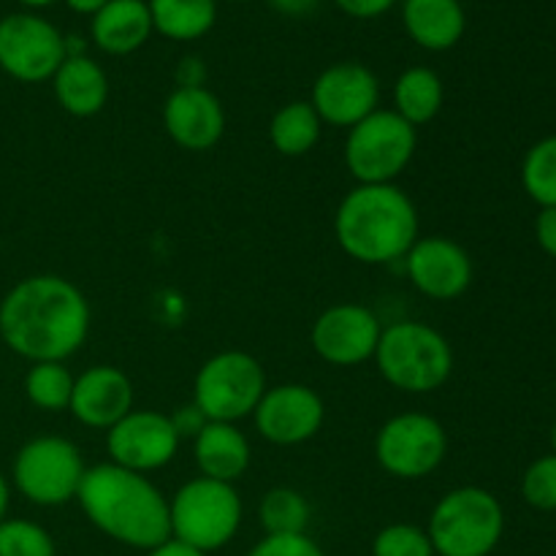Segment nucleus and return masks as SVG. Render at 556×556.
<instances>
[{
    "instance_id": "nucleus-1",
    "label": "nucleus",
    "mask_w": 556,
    "mask_h": 556,
    "mask_svg": "<svg viewBox=\"0 0 556 556\" xmlns=\"http://www.w3.org/2000/svg\"><path fill=\"white\" fill-rule=\"evenodd\" d=\"M90 334V304L71 280L33 275L0 302V337L27 362H65Z\"/></svg>"
},
{
    "instance_id": "nucleus-2",
    "label": "nucleus",
    "mask_w": 556,
    "mask_h": 556,
    "mask_svg": "<svg viewBox=\"0 0 556 556\" xmlns=\"http://www.w3.org/2000/svg\"><path fill=\"white\" fill-rule=\"evenodd\" d=\"M96 530L139 552H152L172 538L168 500L147 476L106 462L87 467L76 492Z\"/></svg>"
},
{
    "instance_id": "nucleus-3",
    "label": "nucleus",
    "mask_w": 556,
    "mask_h": 556,
    "mask_svg": "<svg viewBox=\"0 0 556 556\" xmlns=\"http://www.w3.org/2000/svg\"><path fill=\"white\" fill-rule=\"evenodd\" d=\"M334 237L358 264L405 261L418 239L416 204L394 182L358 185L337 206Z\"/></svg>"
},
{
    "instance_id": "nucleus-4",
    "label": "nucleus",
    "mask_w": 556,
    "mask_h": 556,
    "mask_svg": "<svg viewBox=\"0 0 556 556\" xmlns=\"http://www.w3.org/2000/svg\"><path fill=\"white\" fill-rule=\"evenodd\" d=\"M372 358L386 383L407 394L443 389L454 372L451 342L421 320H396L386 326Z\"/></svg>"
},
{
    "instance_id": "nucleus-5",
    "label": "nucleus",
    "mask_w": 556,
    "mask_h": 556,
    "mask_svg": "<svg viewBox=\"0 0 556 556\" xmlns=\"http://www.w3.org/2000/svg\"><path fill=\"white\" fill-rule=\"evenodd\" d=\"M427 535L434 556H489L505 535V510L489 489L459 486L434 505Z\"/></svg>"
},
{
    "instance_id": "nucleus-6",
    "label": "nucleus",
    "mask_w": 556,
    "mask_h": 556,
    "mask_svg": "<svg viewBox=\"0 0 556 556\" xmlns=\"http://www.w3.org/2000/svg\"><path fill=\"white\" fill-rule=\"evenodd\" d=\"M244 519V505L233 483L193 478L182 483L168 500L172 541L185 543L195 552H220L237 538Z\"/></svg>"
},
{
    "instance_id": "nucleus-7",
    "label": "nucleus",
    "mask_w": 556,
    "mask_h": 556,
    "mask_svg": "<svg viewBox=\"0 0 556 556\" xmlns=\"http://www.w3.org/2000/svg\"><path fill=\"white\" fill-rule=\"evenodd\" d=\"M418 134L394 109H375L348 130L345 166L358 185H389L410 166Z\"/></svg>"
},
{
    "instance_id": "nucleus-8",
    "label": "nucleus",
    "mask_w": 556,
    "mask_h": 556,
    "mask_svg": "<svg viewBox=\"0 0 556 556\" xmlns=\"http://www.w3.org/2000/svg\"><path fill=\"white\" fill-rule=\"evenodd\" d=\"M266 391L258 358L244 351H223L201 364L193 383V405L210 421L237 424L253 416Z\"/></svg>"
},
{
    "instance_id": "nucleus-9",
    "label": "nucleus",
    "mask_w": 556,
    "mask_h": 556,
    "mask_svg": "<svg viewBox=\"0 0 556 556\" xmlns=\"http://www.w3.org/2000/svg\"><path fill=\"white\" fill-rule=\"evenodd\" d=\"M85 470L81 451L71 440L36 438L16 454L14 483L33 505L58 508L76 500Z\"/></svg>"
},
{
    "instance_id": "nucleus-10",
    "label": "nucleus",
    "mask_w": 556,
    "mask_h": 556,
    "mask_svg": "<svg viewBox=\"0 0 556 556\" xmlns=\"http://www.w3.org/2000/svg\"><path fill=\"white\" fill-rule=\"evenodd\" d=\"M448 434L427 413H402L389 418L375 438V459L400 481H421L443 465Z\"/></svg>"
},
{
    "instance_id": "nucleus-11",
    "label": "nucleus",
    "mask_w": 556,
    "mask_h": 556,
    "mask_svg": "<svg viewBox=\"0 0 556 556\" xmlns=\"http://www.w3.org/2000/svg\"><path fill=\"white\" fill-rule=\"evenodd\" d=\"M65 60V36L41 14L16 11L0 20V68L16 81H52Z\"/></svg>"
},
{
    "instance_id": "nucleus-12",
    "label": "nucleus",
    "mask_w": 556,
    "mask_h": 556,
    "mask_svg": "<svg viewBox=\"0 0 556 556\" xmlns=\"http://www.w3.org/2000/svg\"><path fill=\"white\" fill-rule=\"evenodd\" d=\"M179 434L161 410H130L106 432L109 462L147 476L177 456Z\"/></svg>"
},
{
    "instance_id": "nucleus-13",
    "label": "nucleus",
    "mask_w": 556,
    "mask_h": 556,
    "mask_svg": "<svg viewBox=\"0 0 556 556\" xmlns=\"http://www.w3.org/2000/svg\"><path fill=\"white\" fill-rule=\"evenodd\" d=\"M383 326L364 304H334L318 315L309 331L313 351L331 367H358L375 356Z\"/></svg>"
},
{
    "instance_id": "nucleus-14",
    "label": "nucleus",
    "mask_w": 556,
    "mask_h": 556,
    "mask_svg": "<svg viewBox=\"0 0 556 556\" xmlns=\"http://www.w3.org/2000/svg\"><path fill=\"white\" fill-rule=\"evenodd\" d=\"M380 81L367 65L362 63H334L320 71L313 81L309 106L318 112L320 123L334 128H348L362 123L364 117L378 109Z\"/></svg>"
},
{
    "instance_id": "nucleus-15",
    "label": "nucleus",
    "mask_w": 556,
    "mask_h": 556,
    "mask_svg": "<svg viewBox=\"0 0 556 556\" xmlns=\"http://www.w3.org/2000/svg\"><path fill=\"white\" fill-rule=\"evenodd\" d=\"M255 429L271 445H302L320 432L326 405L318 391L304 383H282L266 389L255 407Z\"/></svg>"
},
{
    "instance_id": "nucleus-16",
    "label": "nucleus",
    "mask_w": 556,
    "mask_h": 556,
    "mask_svg": "<svg viewBox=\"0 0 556 556\" xmlns=\"http://www.w3.org/2000/svg\"><path fill=\"white\" fill-rule=\"evenodd\" d=\"M405 269L416 291L434 302L459 299L472 282V258L448 237H418L405 255Z\"/></svg>"
},
{
    "instance_id": "nucleus-17",
    "label": "nucleus",
    "mask_w": 556,
    "mask_h": 556,
    "mask_svg": "<svg viewBox=\"0 0 556 556\" xmlns=\"http://www.w3.org/2000/svg\"><path fill=\"white\" fill-rule=\"evenodd\" d=\"M163 128L182 150H212L226 134L220 98L206 87H177L163 103Z\"/></svg>"
},
{
    "instance_id": "nucleus-18",
    "label": "nucleus",
    "mask_w": 556,
    "mask_h": 556,
    "mask_svg": "<svg viewBox=\"0 0 556 556\" xmlns=\"http://www.w3.org/2000/svg\"><path fill=\"white\" fill-rule=\"evenodd\" d=\"M71 416L90 429H112L119 418L134 410V383L123 369L98 364L74 380Z\"/></svg>"
},
{
    "instance_id": "nucleus-19",
    "label": "nucleus",
    "mask_w": 556,
    "mask_h": 556,
    "mask_svg": "<svg viewBox=\"0 0 556 556\" xmlns=\"http://www.w3.org/2000/svg\"><path fill=\"white\" fill-rule=\"evenodd\" d=\"M152 16L147 0H109L90 16V38L101 52L112 58L134 54L150 41Z\"/></svg>"
},
{
    "instance_id": "nucleus-20",
    "label": "nucleus",
    "mask_w": 556,
    "mask_h": 556,
    "mask_svg": "<svg viewBox=\"0 0 556 556\" xmlns=\"http://www.w3.org/2000/svg\"><path fill=\"white\" fill-rule=\"evenodd\" d=\"M402 25L427 52H448L465 36L467 14L459 0H405Z\"/></svg>"
},
{
    "instance_id": "nucleus-21",
    "label": "nucleus",
    "mask_w": 556,
    "mask_h": 556,
    "mask_svg": "<svg viewBox=\"0 0 556 556\" xmlns=\"http://www.w3.org/2000/svg\"><path fill=\"white\" fill-rule=\"evenodd\" d=\"M193 454L201 476L223 483L239 481L253 459L244 432H239L237 424L226 421L206 424L199 438L193 440Z\"/></svg>"
},
{
    "instance_id": "nucleus-22",
    "label": "nucleus",
    "mask_w": 556,
    "mask_h": 556,
    "mask_svg": "<svg viewBox=\"0 0 556 556\" xmlns=\"http://www.w3.org/2000/svg\"><path fill=\"white\" fill-rule=\"evenodd\" d=\"M52 90L60 109L71 117H96L109 101V76L96 60L76 54L63 60L58 74L52 76Z\"/></svg>"
},
{
    "instance_id": "nucleus-23",
    "label": "nucleus",
    "mask_w": 556,
    "mask_h": 556,
    "mask_svg": "<svg viewBox=\"0 0 556 556\" xmlns=\"http://www.w3.org/2000/svg\"><path fill=\"white\" fill-rule=\"evenodd\" d=\"M152 30L168 41H199L215 27L217 0H147Z\"/></svg>"
},
{
    "instance_id": "nucleus-24",
    "label": "nucleus",
    "mask_w": 556,
    "mask_h": 556,
    "mask_svg": "<svg viewBox=\"0 0 556 556\" xmlns=\"http://www.w3.org/2000/svg\"><path fill=\"white\" fill-rule=\"evenodd\" d=\"M445 101V87L438 71L427 65H413L402 71L394 85V112L402 119L418 128V125L432 123L440 114Z\"/></svg>"
},
{
    "instance_id": "nucleus-25",
    "label": "nucleus",
    "mask_w": 556,
    "mask_h": 556,
    "mask_svg": "<svg viewBox=\"0 0 556 556\" xmlns=\"http://www.w3.org/2000/svg\"><path fill=\"white\" fill-rule=\"evenodd\" d=\"M320 123L318 112L309 106V101H291L275 112L269 123V141L280 155L302 157L320 141Z\"/></svg>"
},
{
    "instance_id": "nucleus-26",
    "label": "nucleus",
    "mask_w": 556,
    "mask_h": 556,
    "mask_svg": "<svg viewBox=\"0 0 556 556\" xmlns=\"http://www.w3.org/2000/svg\"><path fill=\"white\" fill-rule=\"evenodd\" d=\"M258 519L266 535H302L313 519V508L302 492L291 486H277L269 489L261 500Z\"/></svg>"
},
{
    "instance_id": "nucleus-27",
    "label": "nucleus",
    "mask_w": 556,
    "mask_h": 556,
    "mask_svg": "<svg viewBox=\"0 0 556 556\" xmlns=\"http://www.w3.org/2000/svg\"><path fill=\"white\" fill-rule=\"evenodd\" d=\"M74 380L76 378L63 367V362H38L27 372L25 394L30 405L43 413L68 410Z\"/></svg>"
},
{
    "instance_id": "nucleus-28",
    "label": "nucleus",
    "mask_w": 556,
    "mask_h": 556,
    "mask_svg": "<svg viewBox=\"0 0 556 556\" xmlns=\"http://www.w3.org/2000/svg\"><path fill=\"white\" fill-rule=\"evenodd\" d=\"M521 185L541 210L556 206V134L527 150L521 163Z\"/></svg>"
},
{
    "instance_id": "nucleus-29",
    "label": "nucleus",
    "mask_w": 556,
    "mask_h": 556,
    "mask_svg": "<svg viewBox=\"0 0 556 556\" xmlns=\"http://www.w3.org/2000/svg\"><path fill=\"white\" fill-rule=\"evenodd\" d=\"M52 535L27 519L0 521V556H54Z\"/></svg>"
},
{
    "instance_id": "nucleus-30",
    "label": "nucleus",
    "mask_w": 556,
    "mask_h": 556,
    "mask_svg": "<svg viewBox=\"0 0 556 556\" xmlns=\"http://www.w3.org/2000/svg\"><path fill=\"white\" fill-rule=\"evenodd\" d=\"M372 556H434L427 530L416 525H389L375 535Z\"/></svg>"
},
{
    "instance_id": "nucleus-31",
    "label": "nucleus",
    "mask_w": 556,
    "mask_h": 556,
    "mask_svg": "<svg viewBox=\"0 0 556 556\" xmlns=\"http://www.w3.org/2000/svg\"><path fill=\"white\" fill-rule=\"evenodd\" d=\"M521 497L535 510H556V454H546L527 467L521 478Z\"/></svg>"
},
{
    "instance_id": "nucleus-32",
    "label": "nucleus",
    "mask_w": 556,
    "mask_h": 556,
    "mask_svg": "<svg viewBox=\"0 0 556 556\" xmlns=\"http://www.w3.org/2000/svg\"><path fill=\"white\" fill-rule=\"evenodd\" d=\"M248 556H326L324 548L302 532V535H266L255 543Z\"/></svg>"
},
{
    "instance_id": "nucleus-33",
    "label": "nucleus",
    "mask_w": 556,
    "mask_h": 556,
    "mask_svg": "<svg viewBox=\"0 0 556 556\" xmlns=\"http://www.w3.org/2000/svg\"><path fill=\"white\" fill-rule=\"evenodd\" d=\"M168 418H172L174 429H177V434H179V440H188V438L195 440L201 434V429L210 424V418H206L204 413H201L195 405L177 407V410H174Z\"/></svg>"
},
{
    "instance_id": "nucleus-34",
    "label": "nucleus",
    "mask_w": 556,
    "mask_h": 556,
    "mask_svg": "<svg viewBox=\"0 0 556 556\" xmlns=\"http://www.w3.org/2000/svg\"><path fill=\"white\" fill-rule=\"evenodd\" d=\"M396 0H334L337 9L342 14L353 16V20H375V16H383L386 11L394 9Z\"/></svg>"
},
{
    "instance_id": "nucleus-35",
    "label": "nucleus",
    "mask_w": 556,
    "mask_h": 556,
    "mask_svg": "<svg viewBox=\"0 0 556 556\" xmlns=\"http://www.w3.org/2000/svg\"><path fill=\"white\" fill-rule=\"evenodd\" d=\"M535 239L543 253L556 258V206L541 210V215L535 220Z\"/></svg>"
},
{
    "instance_id": "nucleus-36",
    "label": "nucleus",
    "mask_w": 556,
    "mask_h": 556,
    "mask_svg": "<svg viewBox=\"0 0 556 556\" xmlns=\"http://www.w3.org/2000/svg\"><path fill=\"white\" fill-rule=\"evenodd\" d=\"M206 68L199 58H182L177 68V81L179 87H204Z\"/></svg>"
},
{
    "instance_id": "nucleus-37",
    "label": "nucleus",
    "mask_w": 556,
    "mask_h": 556,
    "mask_svg": "<svg viewBox=\"0 0 556 556\" xmlns=\"http://www.w3.org/2000/svg\"><path fill=\"white\" fill-rule=\"evenodd\" d=\"M277 14H286V16H304V14H313L318 9L320 0H266Z\"/></svg>"
},
{
    "instance_id": "nucleus-38",
    "label": "nucleus",
    "mask_w": 556,
    "mask_h": 556,
    "mask_svg": "<svg viewBox=\"0 0 556 556\" xmlns=\"http://www.w3.org/2000/svg\"><path fill=\"white\" fill-rule=\"evenodd\" d=\"M147 556H210V554L195 552V548H190V546H185V543L172 541V538H168L166 543H161V546H157V548L147 552Z\"/></svg>"
},
{
    "instance_id": "nucleus-39",
    "label": "nucleus",
    "mask_w": 556,
    "mask_h": 556,
    "mask_svg": "<svg viewBox=\"0 0 556 556\" xmlns=\"http://www.w3.org/2000/svg\"><path fill=\"white\" fill-rule=\"evenodd\" d=\"M65 5H68L74 14H85V16H92L98 14V11L103 9V5L109 3V0H63Z\"/></svg>"
},
{
    "instance_id": "nucleus-40",
    "label": "nucleus",
    "mask_w": 556,
    "mask_h": 556,
    "mask_svg": "<svg viewBox=\"0 0 556 556\" xmlns=\"http://www.w3.org/2000/svg\"><path fill=\"white\" fill-rule=\"evenodd\" d=\"M9 497H11L9 483H5V478L0 476V521L5 519V510H9Z\"/></svg>"
},
{
    "instance_id": "nucleus-41",
    "label": "nucleus",
    "mask_w": 556,
    "mask_h": 556,
    "mask_svg": "<svg viewBox=\"0 0 556 556\" xmlns=\"http://www.w3.org/2000/svg\"><path fill=\"white\" fill-rule=\"evenodd\" d=\"M20 5H25V9H47V5L58 3V0H16Z\"/></svg>"
},
{
    "instance_id": "nucleus-42",
    "label": "nucleus",
    "mask_w": 556,
    "mask_h": 556,
    "mask_svg": "<svg viewBox=\"0 0 556 556\" xmlns=\"http://www.w3.org/2000/svg\"><path fill=\"white\" fill-rule=\"evenodd\" d=\"M552 448H554V454H556V424H554V429H552Z\"/></svg>"
},
{
    "instance_id": "nucleus-43",
    "label": "nucleus",
    "mask_w": 556,
    "mask_h": 556,
    "mask_svg": "<svg viewBox=\"0 0 556 556\" xmlns=\"http://www.w3.org/2000/svg\"><path fill=\"white\" fill-rule=\"evenodd\" d=\"M228 3H250V0H228Z\"/></svg>"
}]
</instances>
